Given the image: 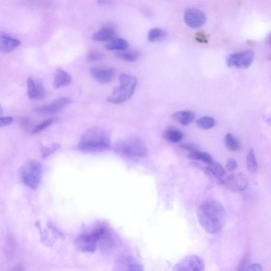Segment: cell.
<instances>
[{
    "label": "cell",
    "instance_id": "6da1fadb",
    "mask_svg": "<svg viewBox=\"0 0 271 271\" xmlns=\"http://www.w3.org/2000/svg\"><path fill=\"white\" fill-rule=\"evenodd\" d=\"M197 216L199 224L208 233L216 234L224 227L226 213L222 204L215 199L202 202L199 206Z\"/></svg>",
    "mask_w": 271,
    "mask_h": 271
},
{
    "label": "cell",
    "instance_id": "7a4b0ae2",
    "mask_svg": "<svg viewBox=\"0 0 271 271\" xmlns=\"http://www.w3.org/2000/svg\"><path fill=\"white\" fill-rule=\"evenodd\" d=\"M111 146L108 133L104 130L93 129L82 136L79 147L82 151L94 152L107 150Z\"/></svg>",
    "mask_w": 271,
    "mask_h": 271
},
{
    "label": "cell",
    "instance_id": "3957f363",
    "mask_svg": "<svg viewBox=\"0 0 271 271\" xmlns=\"http://www.w3.org/2000/svg\"><path fill=\"white\" fill-rule=\"evenodd\" d=\"M120 85L107 98L109 103L119 105L128 101L137 87L138 80L134 77L123 73L119 77Z\"/></svg>",
    "mask_w": 271,
    "mask_h": 271
},
{
    "label": "cell",
    "instance_id": "277c9868",
    "mask_svg": "<svg viewBox=\"0 0 271 271\" xmlns=\"http://www.w3.org/2000/svg\"><path fill=\"white\" fill-rule=\"evenodd\" d=\"M42 172L40 163L36 160L29 159L21 166L20 175L24 184L32 189H36L40 184Z\"/></svg>",
    "mask_w": 271,
    "mask_h": 271
},
{
    "label": "cell",
    "instance_id": "5b68a950",
    "mask_svg": "<svg viewBox=\"0 0 271 271\" xmlns=\"http://www.w3.org/2000/svg\"><path fill=\"white\" fill-rule=\"evenodd\" d=\"M116 151L122 156L137 159L147 155L146 147L139 139H131L119 142L116 146Z\"/></svg>",
    "mask_w": 271,
    "mask_h": 271
},
{
    "label": "cell",
    "instance_id": "8992f818",
    "mask_svg": "<svg viewBox=\"0 0 271 271\" xmlns=\"http://www.w3.org/2000/svg\"><path fill=\"white\" fill-rule=\"evenodd\" d=\"M97 238L98 247L106 252L114 250L117 246L118 240L115 232L106 225L97 226L92 230Z\"/></svg>",
    "mask_w": 271,
    "mask_h": 271
},
{
    "label": "cell",
    "instance_id": "52a82bcc",
    "mask_svg": "<svg viewBox=\"0 0 271 271\" xmlns=\"http://www.w3.org/2000/svg\"><path fill=\"white\" fill-rule=\"evenodd\" d=\"M255 54L252 51L245 50L230 55L226 59L227 64L231 67L246 69L253 62Z\"/></svg>",
    "mask_w": 271,
    "mask_h": 271
},
{
    "label": "cell",
    "instance_id": "ba28073f",
    "mask_svg": "<svg viewBox=\"0 0 271 271\" xmlns=\"http://www.w3.org/2000/svg\"><path fill=\"white\" fill-rule=\"evenodd\" d=\"M205 264L199 256L190 255L182 258L174 266L172 271H205Z\"/></svg>",
    "mask_w": 271,
    "mask_h": 271
},
{
    "label": "cell",
    "instance_id": "9c48e42d",
    "mask_svg": "<svg viewBox=\"0 0 271 271\" xmlns=\"http://www.w3.org/2000/svg\"><path fill=\"white\" fill-rule=\"evenodd\" d=\"M75 243L77 249L84 253H93L98 248L97 240L92 230L80 234Z\"/></svg>",
    "mask_w": 271,
    "mask_h": 271
},
{
    "label": "cell",
    "instance_id": "30bf717a",
    "mask_svg": "<svg viewBox=\"0 0 271 271\" xmlns=\"http://www.w3.org/2000/svg\"><path fill=\"white\" fill-rule=\"evenodd\" d=\"M184 20L188 26L197 29L204 25L207 17L204 12L199 9L188 8L184 12Z\"/></svg>",
    "mask_w": 271,
    "mask_h": 271
},
{
    "label": "cell",
    "instance_id": "8fae6325",
    "mask_svg": "<svg viewBox=\"0 0 271 271\" xmlns=\"http://www.w3.org/2000/svg\"><path fill=\"white\" fill-rule=\"evenodd\" d=\"M72 103L71 98L61 97L47 105L36 107L34 112L40 114H53L58 113L66 108Z\"/></svg>",
    "mask_w": 271,
    "mask_h": 271
},
{
    "label": "cell",
    "instance_id": "7c38bea8",
    "mask_svg": "<svg viewBox=\"0 0 271 271\" xmlns=\"http://www.w3.org/2000/svg\"><path fill=\"white\" fill-rule=\"evenodd\" d=\"M114 271H145L142 263L132 256H123L115 263Z\"/></svg>",
    "mask_w": 271,
    "mask_h": 271
},
{
    "label": "cell",
    "instance_id": "4fadbf2b",
    "mask_svg": "<svg viewBox=\"0 0 271 271\" xmlns=\"http://www.w3.org/2000/svg\"><path fill=\"white\" fill-rule=\"evenodd\" d=\"M249 179L243 174L230 175L223 180V184L232 191H242L248 187Z\"/></svg>",
    "mask_w": 271,
    "mask_h": 271
},
{
    "label": "cell",
    "instance_id": "5bb4252c",
    "mask_svg": "<svg viewBox=\"0 0 271 271\" xmlns=\"http://www.w3.org/2000/svg\"><path fill=\"white\" fill-rule=\"evenodd\" d=\"M27 94L30 99L40 100L45 97L46 90L41 80H35L31 78H29L27 81Z\"/></svg>",
    "mask_w": 271,
    "mask_h": 271
},
{
    "label": "cell",
    "instance_id": "9a60e30c",
    "mask_svg": "<svg viewBox=\"0 0 271 271\" xmlns=\"http://www.w3.org/2000/svg\"><path fill=\"white\" fill-rule=\"evenodd\" d=\"M90 73L97 82L101 84H107L114 80L116 70L110 67H94L91 69Z\"/></svg>",
    "mask_w": 271,
    "mask_h": 271
},
{
    "label": "cell",
    "instance_id": "2e32d148",
    "mask_svg": "<svg viewBox=\"0 0 271 271\" xmlns=\"http://www.w3.org/2000/svg\"><path fill=\"white\" fill-rule=\"evenodd\" d=\"M116 30L111 26H105L92 36V40L97 42H111L116 39Z\"/></svg>",
    "mask_w": 271,
    "mask_h": 271
},
{
    "label": "cell",
    "instance_id": "e0dca14e",
    "mask_svg": "<svg viewBox=\"0 0 271 271\" xmlns=\"http://www.w3.org/2000/svg\"><path fill=\"white\" fill-rule=\"evenodd\" d=\"M21 44V42L11 37L2 35L0 38V50L3 53H9L14 51Z\"/></svg>",
    "mask_w": 271,
    "mask_h": 271
},
{
    "label": "cell",
    "instance_id": "ac0fdd59",
    "mask_svg": "<svg viewBox=\"0 0 271 271\" xmlns=\"http://www.w3.org/2000/svg\"><path fill=\"white\" fill-rule=\"evenodd\" d=\"M72 81L71 76L68 73L61 69L56 70L54 78V88L58 89L68 85Z\"/></svg>",
    "mask_w": 271,
    "mask_h": 271
},
{
    "label": "cell",
    "instance_id": "d6986e66",
    "mask_svg": "<svg viewBox=\"0 0 271 271\" xmlns=\"http://www.w3.org/2000/svg\"><path fill=\"white\" fill-rule=\"evenodd\" d=\"M172 117L180 124L187 126L193 121L195 115L192 111H179L174 113Z\"/></svg>",
    "mask_w": 271,
    "mask_h": 271
},
{
    "label": "cell",
    "instance_id": "ffe728a7",
    "mask_svg": "<svg viewBox=\"0 0 271 271\" xmlns=\"http://www.w3.org/2000/svg\"><path fill=\"white\" fill-rule=\"evenodd\" d=\"M163 137L167 141L172 143H177L183 137V133L174 127H167L163 132Z\"/></svg>",
    "mask_w": 271,
    "mask_h": 271
},
{
    "label": "cell",
    "instance_id": "44dd1931",
    "mask_svg": "<svg viewBox=\"0 0 271 271\" xmlns=\"http://www.w3.org/2000/svg\"><path fill=\"white\" fill-rule=\"evenodd\" d=\"M207 169L209 174L212 175L218 181L223 184L222 177L225 176L226 171L222 165L217 162H214L211 164L209 165Z\"/></svg>",
    "mask_w": 271,
    "mask_h": 271
},
{
    "label": "cell",
    "instance_id": "7402d4cb",
    "mask_svg": "<svg viewBox=\"0 0 271 271\" xmlns=\"http://www.w3.org/2000/svg\"><path fill=\"white\" fill-rule=\"evenodd\" d=\"M128 42L122 39H116L106 46L108 51H125L129 48Z\"/></svg>",
    "mask_w": 271,
    "mask_h": 271
},
{
    "label": "cell",
    "instance_id": "603a6c76",
    "mask_svg": "<svg viewBox=\"0 0 271 271\" xmlns=\"http://www.w3.org/2000/svg\"><path fill=\"white\" fill-rule=\"evenodd\" d=\"M167 36V32L161 28H155L151 29L148 33V40L151 42H161Z\"/></svg>",
    "mask_w": 271,
    "mask_h": 271
},
{
    "label": "cell",
    "instance_id": "cb8c5ba5",
    "mask_svg": "<svg viewBox=\"0 0 271 271\" xmlns=\"http://www.w3.org/2000/svg\"><path fill=\"white\" fill-rule=\"evenodd\" d=\"M117 58L124 60L128 62H134L140 58L141 54L137 51H125L116 54Z\"/></svg>",
    "mask_w": 271,
    "mask_h": 271
},
{
    "label": "cell",
    "instance_id": "d4e9b609",
    "mask_svg": "<svg viewBox=\"0 0 271 271\" xmlns=\"http://www.w3.org/2000/svg\"><path fill=\"white\" fill-rule=\"evenodd\" d=\"M216 124V121L213 117L205 116L196 121V125L199 128L205 130L213 128Z\"/></svg>",
    "mask_w": 271,
    "mask_h": 271
},
{
    "label": "cell",
    "instance_id": "484cf974",
    "mask_svg": "<svg viewBox=\"0 0 271 271\" xmlns=\"http://www.w3.org/2000/svg\"><path fill=\"white\" fill-rule=\"evenodd\" d=\"M225 144L227 149L231 151H237L240 149L239 141L230 133H228L226 135Z\"/></svg>",
    "mask_w": 271,
    "mask_h": 271
},
{
    "label": "cell",
    "instance_id": "4316f807",
    "mask_svg": "<svg viewBox=\"0 0 271 271\" xmlns=\"http://www.w3.org/2000/svg\"><path fill=\"white\" fill-rule=\"evenodd\" d=\"M6 251L9 259H13L16 252L15 244L13 237L10 235L6 239Z\"/></svg>",
    "mask_w": 271,
    "mask_h": 271
},
{
    "label": "cell",
    "instance_id": "83f0119b",
    "mask_svg": "<svg viewBox=\"0 0 271 271\" xmlns=\"http://www.w3.org/2000/svg\"><path fill=\"white\" fill-rule=\"evenodd\" d=\"M246 165H247L248 170L251 173H254L257 169V162L253 149H251L248 153L247 159H246Z\"/></svg>",
    "mask_w": 271,
    "mask_h": 271
},
{
    "label": "cell",
    "instance_id": "f1b7e54d",
    "mask_svg": "<svg viewBox=\"0 0 271 271\" xmlns=\"http://www.w3.org/2000/svg\"><path fill=\"white\" fill-rule=\"evenodd\" d=\"M182 149L189 152L190 153H194L201 152L199 146L193 143H184L180 145Z\"/></svg>",
    "mask_w": 271,
    "mask_h": 271
},
{
    "label": "cell",
    "instance_id": "f546056e",
    "mask_svg": "<svg viewBox=\"0 0 271 271\" xmlns=\"http://www.w3.org/2000/svg\"><path fill=\"white\" fill-rule=\"evenodd\" d=\"M104 56L105 55L103 53L91 51L88 53L87 58L90 62H93V61H95L103 59Z\"/></svg>",
    "mask_w": 271,
    "mask_h": 271
},
{
    "label": "cell",
    "instance_id": "4dcf8cb0",
    "mask_svg": "<svg viewBox=\"0 0 271 271\" xmlns=\"http://www.w3.org/2000/svg\"><path fill=\"white\" fill-rule=\"evenodd\" d=\"M54 122L53 119H49L41 123L40 125L37 126L32 131L33 133L40 132L46 128L51 126Z\"/></svg>",
    "mask_w": 271,
    "mask_h": 271
},
{
    "label": "cell",
    "instance_id": "1f68e13d",
    "mask_svg": "<svg viewBox=\"0 0 271 271\" xmlns=\"http://www.w3.org/2000/svg\"><path fill=\"white\" fill-rule=\"evenodd\" d=\"M200 160L209 165L214 162L212 156L206 152H200Z\"/></svg>",
    "mask_w": 271,
    "mask_h": 271
},
{
    "label": "cell",
    "instance_id": "d6a6232c",
    "mask_svg": "<svg viewBox=\"0 0 271 271\" xmlns=\"http://www.w3.org/2000/svg\"><path fill=\"white\" fill-rule=\"evenodd\" d=\"M249 260V255H245L241 260L237 271H246L248 267V263Z\"/></svg>",
    "mask_w": 271,
    "mask_h": 271
},
{
    "label": "cell",
    "instance_id": "836d02e7",
    "mask_svg": "<svg viewBox=\"0 0 271 271\" xmlns=\"http://www.w3.org/2000/svg\"><path fill=\"white\" fill-rule=\"evenodd\" d=\"M195 40L200 43H207L208 42L207 36L202 31L197 32L195 35Z\"/></svg>",
    "mask_w": 271,
    "mask_h": 271
},
{
    "label": "cell",
    "instance_id": "e575fe53",
    "mask_svg": "<svg viewBox=\"0 0 271 271\" xmlns=\"http://www.w3.org/2000/svg\"><path fill=\"white\" fill-rule=\"evenodd\" d=\"M14 121V118L11 117L7 116L0 118V127H3L10 125Z\"/></svg>",
    "mask_w": 271,
    "mask_h": 271
},
{
    "label": "cell",
    "instance_id": "d590c367",
    "mask_svg": "<svg viewBox=\"0 0 271 271\" xmlns=\"http://www.w3.org/2000/svg\"><path fill=\"white\" fill-rule=\"evenodd\" d=\"M226 168L229 171L235 170L237 168V162L233 158L228 159L226 163Z\"/></svg>",
    "mask_w": 271,
    "mask_h": 271
},
{
    "label": "cell",
    "instance_id": "8d00e7d4",
    "mask_svg": "<svg viewBox=\"0 0 271 271\" xmlns=\"http://www.w3.org/2000/svg\"><path fill=\"white\" fill-rule=\"evenodd\" d=\"M58 145L57 144H54L52 147L48 148V149H47L43 153V156L44 157H46L49 155H50L51 154L53 153L58 149Z\"/></svg>",
    "mask_w": 271,
    "mask_h": 271
},
{
    "label": "cell",
    "instance_id": "74e56055",
    "mask_svg": "<svg viewBox=\"0 0 271 271\" xmlns=\"http://www.w3.org/2000/svg\"><path fill=\"white\" fill-rule=\"evenodd\" d=\"M246 271H263L262 266L259 264H253L248 266Z\"/></svg>",
    "mask_w": 271,
    "mask_h": 271
},
{
    "label": "cell",
    "instance_id": "f35d334b",
    "mask_svg": "<svg viewBox=\"0 0 271 271\" xmlns=\"http://www.w3.org/2000/svg\"><path fill=\"white\" fill-rule=\"evenodd\" d=\"M21 125L25 128L29 126L30 124V121L27 118L22 119L20 121Z\"/></svg>",
    "mask_w": 271,
    "mask_h": 271
},
{
    "label": "cell",
    "instance_id": "ab89813d",
    "mask_svg": "<svg viewBox=\"0 0 271 271\" xmlns=\"http://www.w3.org/2000/svg\"><path fill=\"white\" fill-rule=\"evenodd\" d=\"M9 271H24V267L21 264H17Z\"/></svg>",
    "mask_w": 271,
    "mask_h": 271
},
{
    "label": "cell",
    "instance_id": "60d3db41",
    "mask_svg": "<svg viewBox=\"0 0 271 271\" xmlns=\"http://www.w3.org/2000/svg\"><path fill=\"white\" fill-rule=\"evenodd\" d=\"M266 42L271 45V33L267 37Z\"/></svg>",
    "mask_w": 271,
    "mask_h": 271
},
{
    "label": "cell",
    "instance_id": "b9f144b4",
    "mask_svg": "<svg viewBox=\"0 0 271 271\" xmlns=\"http://www.w3.org/2000/svg\"><path fill=\"white\" fill-rule=\"evenodd\" d=\"M270 59H271V55H270Z\"/></svg>",
    "mask_w": 271,
    "mask_h": 271
}]
</instances>
